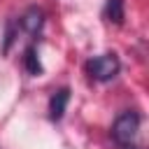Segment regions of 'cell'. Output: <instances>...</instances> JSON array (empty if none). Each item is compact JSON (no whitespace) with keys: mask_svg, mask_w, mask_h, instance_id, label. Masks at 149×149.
<instances>
[{"mask_svg":"<svg viewBox=\"0 0 149 149\" xmlns=\"http://www.w3.org/2000/svg\"><path fill=\"white\" fill-rule=\"evenodd\" d=\"M137 130H140V114L133 109L121 112L112 123V137L121 147H130L137 137Z\"/></svg>","mask_w":149,"mask_h":149,"instance_id":"6da1fadb","label":"cell"},{"mask_svg":"<svg viewBox=\"0 0 149 149\" xmlns=\"http://www.w3.org/2000/svg\"><path fill=\"white\" fill-rule=\"evenodd\" d=\"M23 68H26V72L28 74H33V77H40L42 74V63H40V54H37V47L35 44H28L26 47V51H23Z\"/></svg>","mask_w":149,"mask_h":149,"instance_id":"5b68a950","label":"cell"},{"mask_svg":"<svg viewBox=\"0 0 149 149\" xmlns=\"http://www.w3.org/2000/svg\"><path fill=\"white\" fill-rule=\"evenodd\" d=\"M105 19L114 26H121L126 19V9H123V0H107L105 2Z\"/></svg>","mask_w":149,"mask_h":149,"instance_id":"8992f818","label":"cell"},{"mask_svg":"<svg viewBox=\"0 0 149 149\" xmlns=\"http://www.w3.org/2000/svg\"><path fill=\"white\" fill-rule=\"evenodd\" d=\"M68 102H70V88H68V86L54 91L51 98H49V119H51V121H61L63 114H65Z\"/></svg>","mask_w":149,"mask_h":149,"instance_id":"277c9868","label":"cell"},{"mask_svg":"<svg viewBox=\"0 0 149 149\" xmlns=\"http://www.w3.org/2000/svg\"><path fill=\"white\" fill-rule=\"evenodd\" d=\"M21 28L28 33V35H37L40 30H42V26H44V12H42V7H37V5H33V7H28L23 14H21Z\"/></svg>","mask_w":149,"mask_h":149,"instance_id":"3957f363","label":"cell"},{"mask_svg":"<svg viewBox=\"0 0 149 149\" xmlns=\"http://www.w3.org/2000/svg\"><path fill=\"white\" fill-rule=\"evenodd\" d=\"M119 70H121V61L116 54H100L86 61V72L95 81H109L119 74Z\"/></svg>","mask_w":149,"mask_h":149,"instance_id":"7a4b0ae2","label":"cell"}]
</instances>
